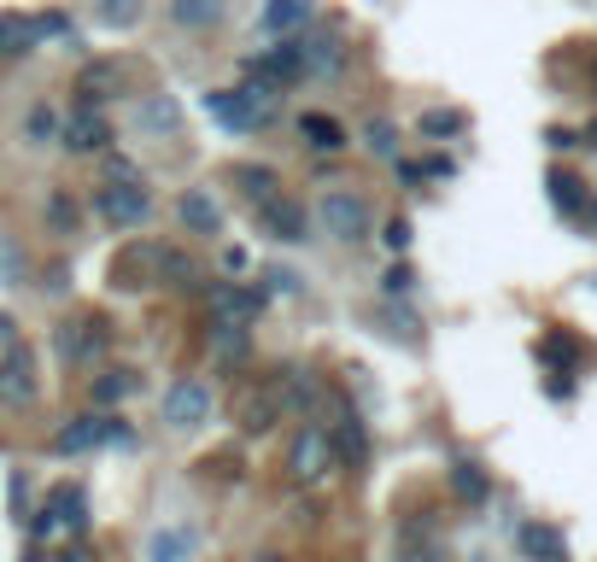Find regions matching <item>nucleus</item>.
Wrapping results in <instances>:
<instances>
[{"label": "nucleus", "instance_id": "49", "mask_svg": "<svg viewBox=\"0 0 597 562\" xmlns=\"http://www.w3.org/2000/svg\"><path fill=\"white\" fill-rule=\"evenodd\" d=\"M259 562H287V557H276V551H269V557H259Z\"/></svg>", "mask_w": 597, "mask_h": 562}, {"label": "nucleus", "instance_id": "41", "mask_svg": "<svg viewBox=\"0 0 597 562\" xmlns=\"http://www.w3.org/2000/svg\"><path fill=\"white\" fill-rule=\"evenodd\" d=\"M381 241L392 246V252H404L416 241V229H411V217H387V229H381Z\"/></svg>", "mask_w": 597, "mask_h": 562}, {"label": "nucleus", "instance_id": "4", "mask_svg": "<svg viewBox=\"0 0 597 562\" xmlns=\"http://www.w3.org/2000/svg\"><path fill=\"white\" fill-rule=\"evenodd\" d=\"M106 346H112V334L100 317H71L54 329V352H59V364H71V369H94L100 357H106Z\"/></svg>", "mask_w": 597, "mask_h": 562}, {"label": "nucleus", "instance_id": "11", "mask_svg": "<svg viewBox=\"0 0 597 562\" xmlns=\"http://www.w3.org/2000/svg\"><path fill=\"white\" fill-rule=\"evenodd\" d=\"M112 282L117 287H164V246L159 241H135L117 252V264H112Z\"/></svg>", "mask_w": 597, "mask_h": 562}, {"label": "nucleus", "instance_id": "23", "mask_svg": "<svg viewBox=\"0 0 597 562\" xmlns=\"http://www.w3.org/2000/svg\"><path fill=\"white\" fill-rule=\"evenodd\" d=\"M299 135H305V147H311V152H340V147H346V124L329 117V112H305Z\"/></svg>", "mask_w": 597, "mask_h": 562}, {"label": "nucleus", "instance_id": "22", "mask_svg": "<svg viewBox=\"0 0 597 562\" xmlns=\"http://www.w3.org/2000/svg\"><path fill=\"white\" fill-rule=\"evenodd\" d=\"M47 509H54L59 527H71V534H89V492H82L77 481H59L54 492H47Z\"/></svg>", "mask_w": 597, "mask_h": 562}, {"label": "nucleus", "instance_id": "51", "mask_svg": "<svg viewBox=\"0 0 597 562\" xmlns=\"http://www.w3.org/2000/svg\"><path fill=\"white\" fill-rule=\"evenodd\" d=\"M474 562H486V557H474Z\"/></svg>", "mask_w": 597, "mask_h": 562}, {"label": "nucleus", "instance_id": "13", "mask_svg": "<svg viewBox=\"0 0 597 562\" xmlns=\"http://www.w3.org/2000/svg\"><path fill=\"white\" fill-rule=\"evenodd\" d=\"M65 152H82V159H89V152H112V124H106V112L100 106H77L71 117H65Z\"/></svg>", "mask_w": 597, "mask_h": 562}, {"label": "nucleus", "instance_id": "29", "mask_svg": "<svg viewBox=\"0 0 597 562\" xmlns=\"http://www.w3.org/2000/svg\"><path fill=\"white\" fill-rule=\"evenodd\" d=\"M276 393H282V411H317V399H322V381L311 369H294L287 375V387L276 381Z\"/></svg>", "mask_w": 597, "mask_h": 562}, {"label": "nucleus", "instance_id": "20", "mask_svg": "<svg viewBox=\"0 0 597 562\" xmlns=\"http://www.w3.org/2000/svg\"><path fill=\"white\" fill-rule=\"evenodd\" d=\"M259 19H264L269 36H299V30L317 19V0H264Z\"/></svg>", "mask_w": 597, "mask_h": 562}, {"label": "nucleus", "instance_id": "15", "mask_svg": "<svg viewBox=\"0 0 597 562\" xmlns=\"http://www.w3.org/2000/svg\"><path fill=\"white\" fill-rule=\"evenodd\" d=\"M259 217H264V234H269V241H282V246L311 241V217H305L299 199L276 194V199H264V206H259Z\"/></svg>", "mask_w": 597, "mask_h": 562}, {"label": "nucleus", "instance_id": "6", "mask_svg": "<svg viewBox=\"0 0 597 562\" xmlns=\"http://www.w3.org/2000/svg\"><path fill=\"white\" fill-rule=\"evenodd\" d=\"M124 439H129V428L117 416H94L89 411V416H71L54 434V451L59 457H82V451H100V446H124Z\"/></svg>", "mask_w": 597, "mask_h": 562}, {"label": "nucleus", "instance_id": "47", "mask_svg": "<svg viewBox=\"0 0 597 562\" xmlns=\"http://www.w3.org/2000/svg\"><path fill=\"white\" fill-rule=\"evenodd\" d=\"M399 562H439V557H434V551H404Z\"/></svg>", "mask_w": 597, "mask_h": 562}, {"label": "nucleus", "instance_id": "39", "mask_svg": "<svg viewBox=\"0 0 597 562\" xmlns=\"http://www.w3.org/2000/svg\"><path fill=\"white\" fill-rule=\"evenodd\" d=\"M47 223H54L59 234H71V229H77V206H71V194H54V199H47Z\"/></svg>", "mask_w": 597, "mask_h": 562}, {"label": "nucleus", "instance_id": "5", "mask_svg": "<svg viewBox=\"0 0 597 562\" xmlns=\"http://www.w3.org/2000/svg\"><path fill=\"white\" fill-rule=\"evenodd\" d=\"M329 469H334V439H329V428L305 422V428L294 434V446H287V481H294V486H317Z\"/></svg>", "mask_w": 597, "mask_h": 562}, {"label": "nucleus", "instance_id": "44", "mask_svg": "<svg viewBox=\"0 0 597 562\" xmlns=\"http://www.w3.org/2000/svg\"><path fill=\"white\" fill-rule=\"evenodd\" d=\"M252 259H246V252L241 246H223V276H241V269H246Z\"/></svg>", "mask_w": 597, "mask_h": 562}, {"label": "nucleus", "instance_id": "8", "mask_svg": "<svg viewBox=\"0 0 597 562\" xmlns=\"http://www.w3.org/2000/svg\"><path fill=\"white\" fill-rule=\"evenodd\" d=\"M42 399V375H36V352L24 346H12L7 357H0V404L7 411H30V404Z\"/></svg>", "mask_w": 597, "mask_h": 562}, {"label": "nucleus", "instance_id": "30", "mask_svg": "<svg viewBox=\"0 0 597 562\" xmlns=\"http://www.w3.org/2000/svg\"><path fill=\"white\" fill-rule=\"evenodd\" d=\"M422 141H451V135H463L469 129V112H457V106H434V112H422Z\"/></svg>", "mask_w": 597, "mask_h": 562}, {"label": "nucleus", "instance_id": "38", "mask_svg": "<svg viewBox=\"0 0 597 562\" xmlns=\"http://www.w3.org/2000/svg\"><path fill=\"white\" fill-rule=\"evenodd\" d=\"M539 357H544V364H562V369H569L574 357H579V340H569V334H544V340H539Z\"/></svg>", "mask_w": 597, "mask_h": 562}, {"label": "nucleus", "instance_id": "28", "mask_svg": "<svg viewBox=\"0 0 597 562\" xmlns=\"http://www.w3.org/2000/svg\"><path fill=\"white\" fill-rule=\"evenodd\" d=\"M187 551H194V527H159L147 539V562H187Z\"/></svg>", "mask_w": 597, "mask_h": 562}, {"label": "nucleus", "instance_id": "32", "mask_svg": "<svg viewBox=\"0 0 597 562\" xmlns=\"http://www.w3.org/2000/svg\"><path fill=\"white\" fill-rule=\"evenodd\" d=\"M551 206L562 217H579V211H586V182L569 176V170H551Z\"/></svg>", "mask_w": 597, "mask_h": 562}, {"label": "nucleus", "instance_id": "27", "mask_svg": "<svg viewBox=\"0 0 597 562\" xmlns=\"http://www.w3.org/2000/svg\"><path fill=\"white\" fill-rule=\"evenodd\" d=\"M89 12H94L100 30H117V36H124V30H135L147 19V0H89Z\"/></svg>", "mask_w": 597, "mask_h": 562}, {"label": "nucleus", "instance_id": "40", "mask_svg": "<svg viewBox=\"0 0 597 562\" xmlns=\"http://www.w3.org/2000/svg\"><path fill=\"white\" fill-rule=\"evenodd\" d=\"M411 287H416V276H411L404 264H392L387 276H381V294H387V299H411Z\"/></svg>", "mask_w": 597, "mask_h": 562}, {"label": "nucleus", "instance_id": "43", "mask_svg": "<svg viewBox=\"0 0 597 562\" xmlns=\"http://www.w3.org/2000/svg\"><path fill=\"white\" fill-rule=\"evenodd\" d=\"M264 282H269V294H299V276H294V269H264Z\"/></svg>", "mask_w": 597, "mask_h": 562}, {"label": "nucleus", "instance_id": "16", "mask_svg": "<svg viewBox=\"0 0 597 562\" xmlns=\"http://www.w3.org/2000/svg\"><path fill=\"white\" fill-rule=\"evenodd\" d=\"M234 422H241V434H269L282 422V393L276 387H246L241 399H234Z\"/></svg>", "mask_w": 597, "mask_h": 562}, {"label": "nucleus", "instance_id": "46", "mask_svg": "<svg viewBox=\"0 0 597 562\" xmlns=\"http://www.w3.org/2000/svg\"><path fill=\"white\" fill-rule=\"evenodd\" d=\"M59 562H94V551H89V544H71V551H65Z\"/></svg>", "mask_w": 597, "mask_h": 562}, {"label": "nucleus", "instance_id": "24", "mask_svg": "<svg viewBox=\"0 0 597 562\" xmlns=\"http://www.w3.org/2000/svg\"><path fill=\"white\" fill-rule=\"evenodd\" d=\"M229 182L241 187L252 206H264V199H276V194H282V176H276L269 164H234V170H229Z\"/></svg>", "mask_w": 597, "mask_h": 562}, {"label": "nucleus", "instance_id": "45", "mask_svg": "<svg viewBox=\"0 0 597 562\" xmlns=\"http://www.w3.org/2000/svg\"><path fill=\"white\" fill-rule=\"evenodd\" d=\"M12 346H19V322L0 317V352H12Z\"/></svg>", "mask_w": 597, "mask_h": 562}, {"label": "nucleus", "instance_id": "14", "mask_svg": "<svg viewBox=\"0 0 597 562\" xmlns=\"http://www.w3.org/2000/svg\"><path fill=\"white\" fill-rule=\"evenodd\" d=\"M124 89H129V65L124 59H94V65H82L77 71L82 106H106V100H117Z\"/></svg>", "mask_w": 597, "mask_h": 562}, {"label": "nucleus", "instance_id": "34", "mask_svg": "<svg viewBox=\"0 0 597 562\" xmlns=\"http://www.w3.org/2000/svg\"><path fill=\"white\" fill-rule=\"evenodd\" d=\"M364 147L375 159H399V129H392V117H369L364 124Z\"/></svg>", "mask_w": 597, "mask_h": 562}, {"label": "nucleus", "instance_id": "33", "mask_svg": "<svg viewBox=\"0 0 597 562\" xmlns=\"http://www.w3.org/2000/svg\"><path fill=\"white\" fill-rule=\"evenodd\" d=\"M24 135H30L36 147H47V141H59V135H65V117H59L54 106H30V117H24Z\"/></svg>", "mask_w": 597, "mask_h": 562}, {"label": "nucleus", "instance_id": "9", "mask_svg": "<svg viewBox=\"0 0 597 562\" xmlns=\"http://www.w3.org/2000/svg\"><path fill=\"white\" fill-rule=\"evenodd\" d=\"M129 129L141 135V141H176L182 135V100L176 94H135L129 106Z\"/></svg>", "mask_w": 597, "mask_h": 562}, {"label": "nucleus", "instance_id": "36", "mask_svg": "<svg viewBox=\"0 0 597 562\" xmlns=\"http://www.w3.org/2000/svg\"><path fill=\"white\" fill-rule=\"evenodd\" d=\"M36 36H42V47L47 42H65V47H77V36H71V12H36Z\"/></svg>", "mask_w": 597, "mask_h": 562}, {"label": "nucleus", "instance_id": "42", "mask_svg": "<svg viewBox=\"0 0 597 562\" xmlns=\"http://www.w3.org/2000/svg\"><path fill=\"white\" fill-rule=\"evenodd\" d=\"M7 492H12V516L24 521V516H30V474L12 469V486H7Z\"/></svg>", "mask_w": 597, "mask_h": 562}, {"label": "nucleus", "instance_id": "48", "mask_svg": "<svg viewBox=\"0 0 597 562\" xmlns=\"http://www.w3.org/2000/svg\"><path fill=\"white\" fill-rule=\"evenodd\" d=\"M579 141H586V147H597V117H592V124H586V135H579Z\"/></svg>", "mask_w": 597, "mask_h": 562}, {"label": "nucleus", "instance_id": "18", "mask_svg": "<svg viewBox=\"0 0 597 562\" xmlns=\"http://www.w3.org/2000/svg\"><path fill=\"white\" fill-rule=\"evenodd\" d=\"M516 544H521L527 562H569V539H562L556 527H544V521H521Z\"/></svg>", "mask_w": 597, "mask_h": 562}, {"label": "nucleus", "instance_id": "2", "mask_svg": "<svg viewBox=\"0 0 597 562\" xmlns=\"http://www.w3.org/2000/svg\"><path fill=\"white\" fill-rule=\"evenodd\" d=\"M317 229L329 234V241H340V246H357V241H369V229H375V206L364 194L334 187V194L317 199Z\"/></svg>", "mask_w": 597, "mask_h": 562}, {"label": "nucleus", "instance_id": "7", "mask_svg": "<svg viewBox=\"0 0 597 562\" xmlns=\"http://www.w3.org/2000/svg\"><path fill=\"white\" fill-rule=\"evenodd\" d=\"M206 311H211V329H252V317L264 311V294L246 282H211Z\"/></svg>", "mask_w": 597, "mask_h": 562}, {"label": "nucleus", "instance_id": "50", "mask_svg": "<svg viewBox=\"0 0 597 562\" xmlns=\"http://www.w3.org/2000/svg\"><path fill=\"white\" fill-rule=\"evenodd\" d=\"M24 562H42V557H36V551H30V557H24Z\"/></svg>", "mask_w": 597, "mask_h": 562}, {"label": "nucleus", "instance_id": "52", "mask_svg": "<svg viewBox=\"0 0 597 562\" xmlns=\"http://www.w3.org/2000/svg\"><path fill=\"white\" fill-rule=\"evenodd\" d=\"M592 287H597V282H592Z\"/></svg>", "mask_w": 597, "mask_h": 562}, {"label": "nucleus", "instance_id": "10", "mask_svg": "<svg viewBox=\"0 0 597 562\" xmlns=\"http://www.w3.org/2000/svg\"><path fill=\"white\" fill-rule=\"evenodd\" d=\"M334 404V422H329V439H334V463H346V469H364L369 463V428H364V416L352 411L340 393H329Z\"/></svg>", "mask_w": 597, "mask_h": 562}, {"label": "nucleus", "instance_id": "26", "mask_svg": "<svg viewBox=\"0 0 597 562\" xmlns=\"http://www.w3.org/2000/svg\"><path fill=\"white\" fill-rule=\"evenodd\" d=\"M305 71L340 77V71H346V42H340V36H305Z\"/></svg>", "mask_w": 597, "mask_h": 562}, {"label": "nucleus", "instance_id": "21", "mask_svg": "<svg viewBox=\"0 0 597 562\" xmlns=\"http://www.w3.org/2000/svg\"><path fill=\"white\" fill-rule=\"evenodd\" d=\"M164 19L176 30H217L229 19V0H170Z\"/></svg>", "mask_w": 597, "mask_h": 562}, {"label": "nucleus", "instance_id": "35", "mask_svg": "<svg viewBox=\"0 0 597 562\" xmlns=\"http://www.w3.org/2000/svg\"><path fill=\"white\" fill-rule=\"evenodd\" d=\"M24 269H30L24 246L12 241V234H0V287H19V282H24Z\"/></svg>", "mask_w": 597, "mask_h": 562}, {"label": "nucleus", "instance_id": "31", "mask_svg": "<svg viewBox=\"0 0 597 562\" xmlns=\"http://www.w3.org/2000/svg\"><path fill=\"white\" fill-rule=\"evenodd\" d=\"M451 492H457V498H469V504H486L492 481H486V469H481V463L457 457V463H451Z\"/></svg>", "mask_w": 597, "mask_h": 562}, {"label": "nucleus", "instance_id": "12", "mask_svg": "<svg viewBox=\"0 0 597 562\" xmlns=\"http://www.w3.org/2000/svg\"><path fill=\"white\" fill-rule=\"evenodd\" d=\"M206 416H211V387L206 381H176L164 393V428L194 434V428H206Z\"/></svg>", "mask_w": 597, "mask_h": 562}, {"label": "nucleus", "instance_id": "19", "mask_svg": "<svg viewBox=\"0 0 597 562\" xmlns=\"http://www.w3.org/2000/svg\"><path fill=\"white\" fill-rule=\"evenodd\" d=\"M176 217L187 234H217L223 229V211H217V199L206 194V187H187V194L176 199Z\"/></svg>", "mask_w": 597, "mask_h": 562}, {"label": "nucleus", "instance_id": "25", "mask_svg": "<svg viewBox=\"0 0 597 562\" xmlns=\"http://www.w3.org/2000/svg\"><path fill=\"white\" fill-rule=\"evenodd\" d=\"M135 387H141V375L135 369H100L94 381H89V399L100 404V411H112V404H124Z\"/></svg>", "mask_w": 597, "mask_h": 562}, {"label": "nucleus", "instance_id": "17", "mask_svg": "<svg viewBox=\"0 0 597 562\" xmlns=\"http://www.w3.org/2000/svg\"><path fill=\"white\" fill-rule=\"evenodd\" d=\"M42 47L36 36V12H0V59H30Z\"/></svg>", "mask_w": 597, "mask_h": 562}, {"label": "nucleus", "instance_id": "37", "mask_svg": "<svg viewBox=\"0 0 597 562\" xmlns=\"http://www.w3.org/2000/svg\"><path fill=\"white\" fill-rule=\"evenodd\" d=\"M211 346H217V357H223V364H241L246 357V329H211Z\"/></svg>", "mask_w": 597, "mask_h": 562}, {"label": "nucleus", "instance_id": "1", "mask_svg": "<svg viewBox=\"0 0 597 562\" xmlns=\"http://www.w3.org/2000/svg\"><path fill=\"white\" fill-rule=\"evenodd\" d=\"M276 82H241V89H211L206 94V112H211V124L223 129V135H259L269 117H276Z\"/></svg>", "mask_w": 597, "mask_h": 562}, {"label": "nucleus", "instance_id": "3", "mask_svg": "<svg viewBox=\"0 0 597 562\" xmlns=\"http://www.w3.org/2000/svg\"><path fill=\"white\" fill-rule=\"evenodd\" d=\"M94 217L112 229H141L152 217V194L147 182H100L94 187Z\"/></svg>", "mask_w": 597, "mask_h": 562}]
</instances>
